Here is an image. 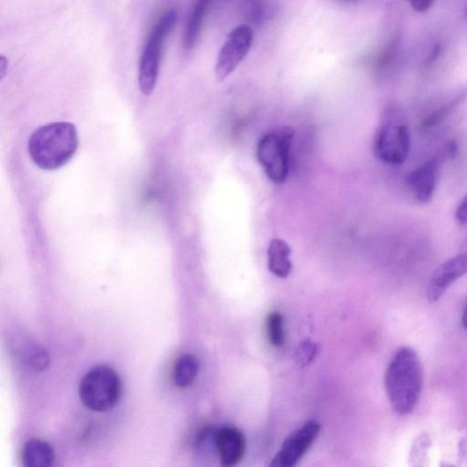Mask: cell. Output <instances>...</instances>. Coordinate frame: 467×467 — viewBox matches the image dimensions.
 Instances as JSON below:
<instances>
[{
    "mask_svg": "<svg viewBox=\"0 0 467 467\" xmlns=\"http://www.w3.org/2000/svg\"><path fill=\"white\" fill-rule=\"evenodd\" d=\"M424 369L417 353L411 347L400 348L385 372V385L393 410L399 416L412 414L421 398Z\"/></svg>",
    "mask_w": 467,
    "mask_h": 467,
    "instance_id": "6da1fadb",
    "label": "cell"
},
{
    "mask_svg": "<svg viewBox=\"0 0 467 467\" xmlns=\"http://www.w3.org/2000/svg\"><path fill=\"white\" fill-rule=\"evenodd\" d=\"M79 139L71 122H53L37 129L28 140L31 160L40 168L54 171L67 165L74 157Z\"/></svg>",
    "mask_w": 467,
    "mask_h": 467,
    "instance_id": "7a4b0ae2",
    "label": "cell"
},
{
    "mask_svg": "<svg viewBox=\"0 0 467 467\" xmlns=\"http://www.w3.org/2000/svg\"><path fill=\"white\" fill-rule=\"evenodd\" d=\"M411 136L406 116L394 104L385 107L375 138V152L385 164L400 166L407 161Z\"/></svg>",
    "mask_w": 467,
    "mask_h": 467,
    "instance_id": "3957f363",
    "label": "cell"
},
{
    "mask_svg": "<svg viewBox=\"0 0 467 467\" xmlns=\"http://www.w3.org/2000/svg\"><path fill=\"white\" fill-rule=\"evenodd\" d=\"M79 396L83 406L90 411H111L117 406L121 396V383L118 373L107 366L91 369L80 383Z\"/></svg>",
    "mask_w": 467,
    "mask_h": 467,
    "instance_id": "277c9868",
    "label": "cell"
},
{
    "mask_svg": "<svg viewBox=\"0 0 467 467\" xmlns=\"http://www.w3.org/2000/svg\"><path fill=\"white\" fill-rule=\"evenodd\" d=\"M177 12H167L155 23L144 44L139 64L138 82L144 96H150L157 85L161 62V54L167 38L176 22Z\"/></svg>",
    "mask_w": 467,
    "mask_h": 467,
    "instance_id": "5b68a950",
    "label": "cell"
},
{
    "mask_svg": "<svg viewBox=\"0 0 467 467\" xmlns=\"http://www.w3.org/2000/svg\"><path fill=\"white\" fill-rule=\"evenodd\" d=\"M293 137L292 128H280L269 132L259 141V163L268 178L276 184L284 183L288 179Z\"/></svg>",
    "mask_w": 467,
    "mask_h": 467,
    "instance_id": "8992f818",
    "label": "cell"
},
{
    "mask_svg": "<svg viewBox=\"0 0 467 467\" xmlns=\"http://www.w3.org/2000/svg\"><path fill=\"white\" fill-rule=\"evenodd\" d=\"M253 41L254 31L249 25H239L231 31L217 56L214 68L217 81H225L236 71L251 51Z\"/></svg>",
    "mask_w": 467,
    "mask_h": 467,
    "instance_id": "52a82bcc",
    "label": "cell"
},
{
    "mask_svg": "<svg viewBox=\"0 0 467 467\" xmlns=\"http://www.w3.org/2000/svg\"><path fill=\"white\" fill-rule=\"evenodd\" d=\"M322 425L316 420H309L289 435L282 448L273 458L272 467H292L316 441Z\"/></svg>",
    "mask_w": 467,
    "mask_h": 467,
    "instance_id": "ba28073f",
    "label": "cell"
},
{
    "mask_svg": "<svg viewBox=\"0 0 467 467\" xmlns=\"http://www.w3.org/2000/svg\"><path fill=\"white\" fill-rule=\"evenodd\" d=\"M467 274V253L457 255L440 265L430 278L427 288L429 302L439 301L460 277Z\"/></svg>",
    "mask_w": 467,
    "mask_h": 467,
    "instance_id": "9c48e42d",
    "label": "cell"
},
{
    "mask_svg": "<svg viewBox=\"0 0 467 467\" xmlns=\"http://www.w3.org/2000/svg\"><path fill=\"white\" fill-rule=\"evenodd\" d=\"M440 167V159H432L408 175L407 184L418 202L424 204L432 198L437 190Z\"/></svg>",
    "mask_w": 467,
    "mask_h": 467,
    "instance_id": "30bf717a",
    "label": "cell"
},
{
    "mask_svg": "<svg viewBox=\"0 0 467 467\" xmlns=\"http://www.w3.org/2000/svg\"><path fill=\"white\" fill-rule=\"evenodd\" d=\"M214 442L223 466H235L244 458L245 439L240 430L224 427L216 433Z\"/></svg>",
    "mask_w": 467,
    "mask_h": 467,
    "instance_id": "8fae6325",
    "label": "cell"
},
{
    "mask_svg": "<svg viewBox=\"0 0 467 467\" xmlns=\"http://www.w3.org/2000/svg\"><path fill=\"white\" fill-rule=\"evenodd\" d=\"M213 0H195L186 20L182 44L185 51H192L200 37L204 21Z\"/></svg>",
    "mask_w": 467,
    "mask_h": 467,
    "instance_id": "7c38bea8",
    "label": "cell"
},
{
    "mask_svg": "<svg viewBox=\"0 0 467 467\" xmlns=\"http://www.w3.org/2000/svg\"><path fill=\"white\" fill-rule=\"evenodd\" d=\"M291 254L292 249L287 242L279 238L272 239L268 249L269 271L277 277H288L292 270Z\"/></svg>",
    "mask_w": 467,
    "mask_h": 467,
    "instance_id": "4fadbf2b",
    "label": "cell"
},
{
    "mask_svg": "<svg viewBox=\"0 0 467 467\" xmlns=\"http://www.w3.org/2000/svg\"><path fill=\"white\" fill-rule=\"evenodd\" d=\"M21 460L26 467H50L54 463L55 455L52 448L47 442L31 440L23 446Z\"/></svg>",
    "mask_w": 467,
    "mask_h": 467,
    "instance_id": "5bb4252c",
    "label": "cell"
},
{
    "mask_svg": "<svg viewBox=\"0 0 467 467\" xmlns=\"http://www.w3.org/2000/svg\"><path fill=\"white\" fill-rule=\"evenodd\" d=\"M199 371V362L194 355L183 354L176 361L174 368L173 379L179 388L192 385Z\"/></svg>",
    "mask_w": 467,
    "mask_h": 467,
    "instance_id": "9a60e30c",
    "label": "cell"
},
{
    "mask_svg": "<svg viewBox=\"0 0 467 467\" xmlns=\"http://www.w3.org/2000/svg\"><path fill=\"white\" fill-rule=\"evenodd\" d=\"M269 340L274 348L280 349L285 344L284 317L278 311H272L267 318Z\"/></svg>",
    "mask_w": 467,
    "mask_h": 467,
    "instance_id": "2e32d148",
    "label": "cell"
},
{
    "mask_svg": "<svg viewBox=\"0 0 467 467\" xmlns=\"http://www.w3.org/2000/svg\"><path fill=\"white\" fill-rule=\"evenodd\" d=\"M245 8L249 19L261 24L271 15L273 7L269 0H245Z\"/></svg>",
    "mask_w": 467,
    "mask_h": 467,
    "instance_id": "e0dca14e",
    "label": "cell"
},
{
    "mask_svg": "<svg viewBox=\"0 0 467 467\" xmlns=\"http://www.w3.org/2000/svg\"><path fill=\"white\" fill-rule=\"evenodd\" d=\"M463 97H458L448 104L443 105L441 108L435 110L430 115H428L421 124L423 130L432 129L437 127L438 124L442 122L448 114L462 102Z\"/></svg>",
    "mask_w": 467,
    "mask_h": 467,
    "instance_id": "ac0fdd59",
    "label": "cell"
},
{
    "mask_svg": "<svg viewBox=\"0 0 467 467\" xmlns=\"http://www.w3.org/2000/svg\"><path fill=\"white\" fill-rule=\"evenodd\" d=\"M318 351L315 342L309 339L300 342L294 351L295 363L301 368L309 365L316 358Z\"/></svg>",
    "mask_w": 467,
    "mask_h": 467,
    "instance_id": "d6986e66",
    "label": "cell"
},
{
    "mask_svg": "<svg viewBox=\"0 0 467 467\" xmlns=\"http://www.w3.org/2000/svg\"><path fill=\"white\" fill-rule=\"evenodd\" d=\"M431 446V441L427 434L423 433L416 440L412 451H411V461L416 465H422L427 454V449Z\"/></svg>",
    "mask_w": 467,
    "mask_h": 467,
    "instance_id": "ffe728a7",
    "label": "cell"
},
{
    "mask_svg": "<svg viewBox=\"0 0 467 467\" xmlns=\"http://www.w3.org/2000/svg\"><path fill=\"white\" fill-rule=\"evenodd\" d=\"M455 219L461 225L467 224V193L460 201V204L455 212Z\"/></svg>",
    "mask_w": 467,
    "mask_h": 467,
    "instance_id": "44dd1931",
    "label": "cell"
},
{
    "mask_svg": "<svg viewBox=\"0 0 467 467\" xmlns=\"http://www.w3.org/2000/svg\"><path fill=\"white\" fill-rule=\"evenodd\" d=\"M433 2L434 0H409L411 6L418 12L428 11L432 7Z\"/></svg>",
    "mask_w": 467,
    "mask_h": 467,
    "instance_id": "7402d4cb",
    "label": "cell"
},
{
    "mask_svg": "<svg viewBox=\"0 0 467 467\" xmlns=\"http://www.w3.org/2000/svg\"><path fill=\"white\" fill-rule=\"evenodd\" d=\"M7 68L8 61L6 58L3 56L2 58H0V73H2V78L4 77Z\"/></svg>",
    "mask_w": 467,
    "mask_h": 467,
    "instance_id": "603a6c76",
    "label": "cell"
},
{
    "mask_svg": "<svg viewBox=\"0 0 467 467\" xmlns=\"http://www.w3.org/2000/svg\"><path fill=\"white\" fill-rule=\"evenodd\" d=\"M463 327L467 330V302L463 309V317H462Z\"/></svg>",
    "mask_w": 467,
    "mask_h": 467,
    "instance_id": "cb8c5ba5",
    "label": "cell"
},
{
    "mask_svg": "<svg viewBox=\"0 0 467 467\" xmlns=\"http://www.w3.org/2000/svg\"><path fill=\"white\" fill-rule=\"evenodd\" d=\"M342 2L351 3V2H356V0H342Z\"/></svg>",
    "mask_w": 467,
    "mask_h": 467,
    "instance_id": "d4e9b609",
    "label": "cell"
},
{
    "mask_svg": "<svg viewBox=\"0 0 467 467\" xmlns=\"http://www.w3.org/2000/svg\"><path fill=\"white\" fill-rule=\"evenodd\" d=\"M464 14H465V16L467 18V5H466L465 10H464Z\"/></svg>",
    "mask_w": 467,
    "mask_h": 467,
    "instance_id": "484cf974",
    "label": "cell"
}]
</instances>
